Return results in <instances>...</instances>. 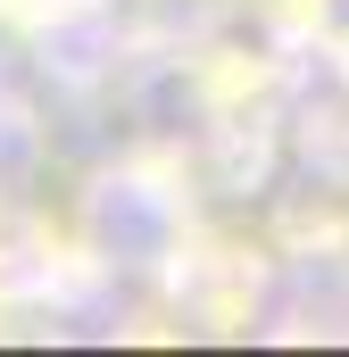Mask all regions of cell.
Instances as JSON below:
<instances>
[]
</instances>
